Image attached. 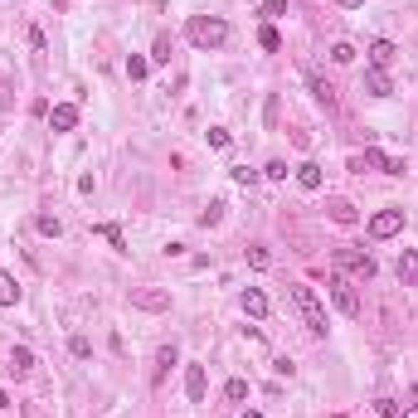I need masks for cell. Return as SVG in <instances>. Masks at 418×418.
<instances>
[{"label": "cell", "instance_id": "36", "mask_svg": "<svg viewBox=\"0 0 418 418\" xmlns=\"http://www.w3.org/2000/svg\"><path fill=\"white\" fill-rule=\"evenodd\" d=\"M0 409H10V394H5V390H0Z\"/></svg>", "mask_w": 418, "mask_h": 418}, {"label": "cell", "instance_id": "38", "mask_svg": "<svg viewBox=\"0 0 418 418\" xmlns=\"http://www.w3.org/2000/svg\"><path fill=\"white\" fill-rule=\"evenodd\" d=\"M399 418H418V404H414V409H409V414H399Z\"/></svg>", "mask_w": 418, "mask_h": 418}, {"label": "cell", "instance_id": "35", "mask_svg": "<svg viewBox=\"0 0 418 418\" xmlns=\"http://www.w3.org/2000/svg\"><path fill=\"white\" fill-rule=\"evenodd\" d=\"M340 5H345V10H360V5H365V0H340Z\"/></svg>", "mask_w": 418, "mask_h": 418}, {"label": "cell", "instance_id": "14", "mask_svg": "<svg viewBox=\"0 0 418 418\" xmlns=\"http://www.w3.org/2000/svg\"><path fill=\"white\" fill-rule=\"evenodd\" d=\"M394 54H399V49H394L390 39H375V44H370V68H390Z\"/></svg>", "mask_w": 418, "mask_h": 418}, {"label": "cell", "instance_id": "20", "mask_svg": "<svg viewBox=\"0 0 418 418\" xmlns=\"http://www.w3.org/2000/svg\"><path fill=\"white\" fill-rule=\"evenodd\" d=\"M98 234H103L117 253H127V239H122V229H117V224H98Z\"/></svg>", "mask_w": 418, "mask_h": 418}, {"label": "cell", "instance_id": "28", "mask_svg": "<svg viewBox=\"0 0 418 418\" xmlns=\"http://www.w3.org/2000/svg\"><path fill=\"white\" fill-rule=\"evenodd\" d=\"M375 414H380V418H399V404L385 394V399H375Z\"/></svg>", "mask_w": 418, "mask_h": 418}, {"label": "cell", "instance_id": "29", "mask_svg": "<svg viewBox=\"0 0 418 418\" xmlns=\"http://www.w3.org/2000/svg\"><path fill=\"white\" fill-rule=\"evenodd\" d=\"M204 137H209V146H214V151H224V146H229V132H224V127H209Z\"/></svg>", "mask_w": 418, "mask_h": 418}, {"label": "cell", "instance_id": "21", "mask_svg": "<svg viewBox=\"0 0 418 418\" xmlns=\"http://www.w3.org/2000/svg\"><path fill=\"white\" fill-rule=\"evenodd\" d=\"M146 73H151V63H146L141 54H132V58H127V78H132V83H141Z\"/></svg>", "mask_w": 418, "mask_h": 418}, {"label": "cell", "instance_id": "15", "mask_svg": "<svg viewBox=\"0 0 418 418\" xmlns=\"http://www.w3.org/2000/svg\"><path fill=\"white\" fill-rule=\"evenodd\" d=\"M175 360H180V355H175V345H161V350H156V370H151V385H161V380H166V370Z\"/></svg>", "mask_w": 418, "mask_h": 418}, {"label": "cell", "instance_id": "13", "mask_svg": "<svg viewBox=\"0 0 418 418\" xmlns=\"http://www.w3.org/2000/svg\"><path fill=\"white\" fill-rule=\"evenodd\" d=\"M326 214H331V224H355V204L345 195H331L326 199Z\"/></svg>", "mask_w": 418, "mask_h": 418}, {"label": "cell", "instance_id": "3", "mask_svg": "<svg viewBox=\"0 0 418 418\" xmlns=\"http://www.w3.org/2000/svg\"><path fill=\"white\" fill-rule=\"evenodd\" d=\"M335 268H345V273H355L360 282H370L375 273H380V263L370 258V253H360V249H335Z\"/></svg>", "mask_w": 418, "mask_h": 418}, {"label": "cell", "instance_id": "37", "mask_svg": "<svg viewBox=\"0 0 418 418\" xmlns=\"http://www.w3.org/2000/svg\"><path fill=\"white\" fill-rule=\"evenodd\" d=\"M409 404H418V385H414V390H409Z\"/></svg>", "mask_w": 418, "mask_h": 418}, {"label": "cell", "instance_id": "31", "mask_svg": "<svg viewBox=\"0 0 418 418\" xmlns=\"http://www.w3.org/2000/svg\"><path fill=\"white\" fill-rule=\"evenodd\" d=\"M234 180H239V185H258V170H249V166H234Z\"/></svg>", "mask_w": 418, "mask_h": 418}, {"label": "cell", "instance_id": "33", "mask_svg": "<svg viewBox=\"0 0 418 418\" xmlns=\"http://www.w3.org/2000/svg\"><path fill=\"white\" fill-rule=\"evenodd\" d=\"M219 214H224V204H219V199H214V204H209V209L199 214V224H219Z\"/></svg>", "mask_w": 418, "mask_h": 418}, {"label": "cell", "instance_id": "7", "mask_svg": "<svg viewBox=\"0 0 418 418\" xmlns=\"http://www.w3.org/2000/svg\"><path fill=\"white\" fill-rule=\"evenodd\" d=\"M204 390H209L204 365H185V394H190V404H204Z\"/></svg>", "mask_w": 418, "mask_h": 418}, {"label": "cell", "instance_id": "6", "mask_svg": "<svg viewBox=\"0 0 418 418\" xmlns=\"http://www.w3.org/2000/svg\"><path fill=\"white\" fill-rule=\"evenodd\" d=\"M132 307L137 311H170V292H161V287H137V292H132Z\"/></svg>", "mask_w": 418, "mask_h": 418}, {"label": "cell", "instance_id": "39", "mask_svg": "<svg viewBox=\"0 0 418 418\" xmlns=\"http://www.w3.org/2000/svg\"><path fill=\"white\" fill-rule=\"evenodd\" d=\"M244 418H263V414H253V409H249V414H244Z\"/></svg>", "mask_w": 418, "mask_h": 418}, {"label": "cell", "instance_id": "25", "mask_svg": "<svg viewBox=\"0 0 418 418\" xmlns=\"http://www.w3.org/2000/svg\"><path fill=\"white\" fill-rule=\"evenodd\" d=\"M224 399H229V404H244V399H249V385H244V380H229Z\"/></svg>", "mask_w": 418, "mask_h": 418}, {"label": "cell", "instance_id": "30", "mask_svg": "<svg viewBox=\"0 0 418 418\" xmlns=\"http://www.w3.org/2000/svg\"><path fill=\"white\" fill-rule=\"evenodd\" d=\"M68 350H73V355H78V360H88V355H93V345H88L83 335H73V340H68Z\"/></svg>", "mask_w": 418, "mask_h": 418}, {"label": "cell", "instance_id": "8", "mask_svg": "<svg viewBox=\"0 0 418 418\" xmlns=\"http://www.w3.org/2000/svg\"><path fill=\"white\" fill-rule=\"evenodd\" d=\"M350 170H385V175H390V156H385V151H375V146H365L360 156H350Z\"/></svg>", "mask_w": 418, "mask_h": 418}, {"label": "cell", "instance_id": "19", "mask_svg": "<svg viewBox=\"0 0 418 418\" xmlns=\"http://www.w3.org/2000/svg\"><path fill=\"white\" fill-rule=\"evenodd\" d=\"M10 370H15V375H29V370H34V350H29V345H15V350H10Z\"/></svg>", "mask_w": 418, "mask_h": 418}, {"label": "cell", "instance_id": "2", "mask_svg": "<svg viewBox=\"0 0 418 418\" xmlns=\"http://www.w3.org/2000/svg\"><path fill=\"white\" fill-rule=\"evenodd\" d=\"M185 39H190L195 49H224V39H229V25H224L219 15H190V25H185Z\"/></svg>", "mask_w": 418, "mask_h": 418}, {"label": "cell", "instance_id": "27", "mask_svg": "<svg viewBox=\"0 0 418 418\" xmlns=\"http://www.w3.org/2000/svg\"><path fill=\"white\" fill-rule=\"evenodd\" d=\"M258 15H263V20H268V25H273V20H278V15H287V0H268V5H263V10H258Z\"/></svg>", "mask_w": 418, "mask_h": 418}, {"label": "cell", "instance_id": "16", "mask_svg": "<svg viewBox=\"0 0 418 418\" xmlns=\"http://www.w3.org/2000/svg\"><path fill=\"white\" fill-rule=\"evenodd\" d=\"M307 83H311V93H316V103L321 108H335V88L321 78V73H307Z\"/></svg>", "mask_w": 418, "mask_h": 418}, {"label": "cell", "instance_id": "32", "mask_svg": "<svg viewBox=\"0 0 418 418\" xmlns=\"http://www.w3.org/2000/svg\"><path fill=\"white\" fill-rule=\"evenodd\" d=\"M263 175H268V180H287V161H268Z\"/></svg>", "mask_w": 418, "mask_h": 418}, {"label": "cell", "instance_id": "26", "mask_svg": "<svg viewBox=\"0 0 418 418\" xmlns=\"http://www.w3.org/2000/svg\"><path fill=\"white\" fill-rule=\"evenodd\" d=\"M151 63H170V34L156 39V49H151Z\"/></svg>", "mask_w": 418, "mask_h": 418}, {"label": "cell", "instance_id": "34", "mask_svg": "<svg viewBox=\"0 0 418 418\" xmlns=\"http://www.w3.org/2000/svg\"><path fill=\"white\" fill-rule=\"evenodd\" d=\"M249 263L253 268H268V249H249Z\"/></svg>", "mask_w": 418, "mask_h": 418}, {"label": "cell", "instance_id": "11", "mask_svg": "<svg viewBox=\"0 0 418 418\" xmlns=\"http://www.w3.org/2000/svg\"><path fill=\"white\" fill-rule=\"evenodd\" d=\"M360 88L370 93V98H390V93H394V83H390V73H385V68H370Z\"/></svg>", "mask_w": 418, "mask_h": 418}, {"label": "cell", "instance_id": "17", "mask_svg": "<svg viewBox=\"0 0 418 418\" xmlns=\"http://www.w3.org/2000/svg\"><path fill=\"white\" fill-rule=\"evenodd\" d=\"M15 302H20V282H15V273L0 268V307H15Z\"/></svg>", "mask_w": 418, "mask_h": 418}, {"label": "cell", "instance_id": "22", "mask_svg": "<svg viewBox=\"0 0 418 418\" xmlns=\"http://www.w3.org/2000/svg\"><path fill=\"white\" fill-rule=\"evenodd\" d=\"M34 229H39L44 239H58V234H63V224H58L54 214H39V219H34Z\"/></svg>", "mask_w": 418, "mask_h": 418}, {"label": "cell", "instance_id": "23", "mask_svg": "<svg viewBox=\"0 0 418 418\" xmlns=\"http://www.w3.org/2000/svg\"><path fill=\"white\" fill-rule=\"evenodd\" d=\"M258 44H263V49H268V54H278V49H282L278 29H273V25H263V29H258Z\"/></svg>", "mask_w": 418, "mask_h": 418}, {"label": "cell", "instance_id": "5", "mask_svg": "<svg viewBox=\"0 0 418 418\" xmlns=\"http://www.w3.org/2000/svg\"><path fill=\"white\" fill-rule=\"evenodd\" d=\"M399 229H404V209H380L370 219V239H394Z\"/></svg>", "mask_w": 418, "mask_h": 418}, {"label": "cell", "instance_id": "1", "mask_svg": "<svg viewBox=\"0 0 418 418\" xmlns=\"http://www.w3.org/2000/svg\"><path fill=\"white\" fill-rule=\"evenodd\" d=\"M287 297H292V307H297V316H302V326H307L311 335H326V331H331L326 307H321V297L311 292L307 282H292V287H287Z\"/></svg>", "mask_w": 418, "mask_h": 418}, {"label": "cell", "instance_id": "12", "mask_svg": "<svg viewBox=\"0 0 418 418\" xmlns=\"http://www.w3.org/2000/svg\"><path fill=\"white\" fill-rule=\"evenodd\" d=\"M49 127H54V132H73V127H78V108H73V103H58V108L49 112Z\"/></svg>", "mask_w": 418, "mask_h": 418}, {"label": "cell", "instance_id": "24", "mask_svg": "<svg viewBox=\"0 0 418 418\" xmlns=\"http://www.w3.org/2000/svg\"><path fill=\"white\" fill-rule=\"evenodd\" d=\"M331 63H355V44H345V39L331 44Z\"/></svg>", "mask_w": 418, "mask_h": 418}, {"label": "cell", "instance_id": "9", "mask_svg": "<svg viewBox=\"0 0 418 418\" xmlns=\"http://www.w3.org/2000/svg\"><path fill=\"white\" fill-rule=\"evenodd\" d=\"M239 302H244V316H253V321H263V316H268V307H273L263 287H249V292H244Z\"/></svg>", "mask_w": 418, "mask_h": 418}, {"label": "cell", "instance_id": "10", "mask_svg": "<svg viewBox=\"0 0 418 418\" xmlns=\"http://www.w3.org/2000/svg\"><path fill=\"white\" fill-rule=\"evenodd\" d=\"M394 273H399V282H404V287H418V249H404V253H399Z\"/></svg>", "mask_w": 418, "mask_h": 418}, {"label": "cell", "instance_id": "18", "mask_svg": "<svg viewBox=\"0 0 418 418\" xmlns=\"http://www.w3.org/2000/svg\"><path fill=\"white\" fill-rule=\"evenodd\" d=\"M297 185H302V190H321V166H316V161H302V166H297Z\"/></svg>", "mask_w": 418, "mask_h": 418}, {"label": "cell", "instance_id": "4", "mask_svg": "<svg viewBox=\"0 0 418 418\" xmlns=\"http://www.w3.org/2000/svg\"><path fill=\"white\" fill-rule=\"evenodd\" d=\"M326 287H331V302L345 311V316H360V292H355L350 282L340 278V273H331V282H326Z\"/></svg>", "mask_w": 418, "mask_h": 418}]
</instances>
